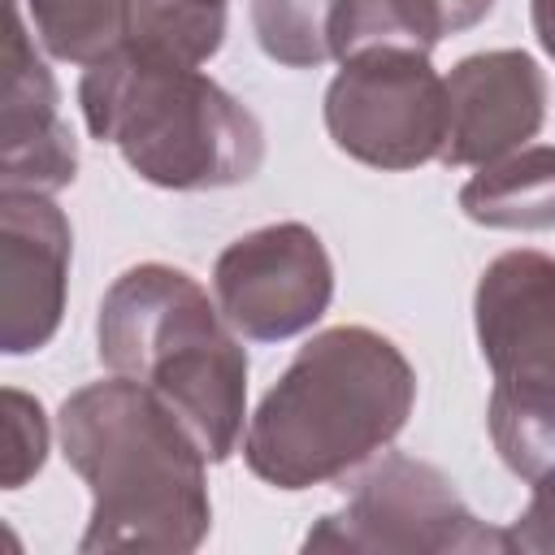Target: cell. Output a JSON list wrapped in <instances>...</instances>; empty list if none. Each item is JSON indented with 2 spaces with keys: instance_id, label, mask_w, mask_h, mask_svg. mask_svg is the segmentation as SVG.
Segmentation results:
<instances>
[{
  "instance_id": "obj_1",
  "label": "cell",
  "mask_w": 555,
  "mask_h": 555,
  "mask_svg": "<svg viewBox=\"0 0 555 555\" xmlns=\"http://www.w3.org/2000/svg\"><path fill=\"white\" fill-rule=\"evenodd\" d=\"M56 434L65 464L91 490L78 551L182 555L208 538V455L160 395L113 373L61 403Z\"/></svg>"
},
{
  "instance_id": "obj_2",
  "label": "cell",
  "mask_w": 555,
  "mask_h": 555,
  "mask_svg": "<svg viewBox=\"0 0 555 555\" xmlns=\"http://www.w3.org/2000/svg\"><path fill=\"white\" fill-rule=\"evenodd\" d=\"M416 369L369 325L312 334L243 429L247 468L278 490L338 481L408 425Z\"/></svg>"
},
{
  "instance_id": "obj_3",
  "label": "cell",
  "mask_w": 555,
  "mask_h": 555,
  "mask_svg": "<svg viewBox=\"0 0 555 555\" xmlns=\"http://www.w3.org/2000/svg\"><path fill=\"white\" fill-rule=\"evenodd\" d=\"M95 347L108 373L173 408L208 464L234 455L247 416V351L186 269L160 260L126 269L100 299Z\"/></svg>"
},
{
  "instance_id": "obj_4",
  "label": "cell",
  "mask_w": 555,
  "mask_h": 555,
  "mask_svg": "<svg viewBox=\"0 0 555 555\" xmlns=\"http://www.w3.org/2000/svg\"><path fill=\"white\" fill-rule=\"evenodd\" d=\"M78 104L87 130L113 143L143 182L165 191L238 186L264 165V126L243 100L199 65L134 43L87 65Z\"/></svg>"
},
{
  "instance_id": "obj_5",
  "label": "cell",
  "mask_w": 555,
  "mask_h": 555,
  "mask_svg": "<svg viewBox=\"0 0 555 555\" xmlns=\"http://www.w3.org/2000/svg\"><path fill=\"white\" fill-rule=\"evenodd\" d=\"M304 551H369V555H477L512 551L507 529H490L460 499L455 481L416 455H382L347 494L321 516Z\"/></svg>"
},
{
  "instance_id": "obj_6",
  "label": "cell",
  "mask_w": 555,
  "mask_h": 555,
  "mask_svg": "<svg viewBox=\"0 0 555 555\" xmlns=\"http://www.w3.org/2000/svg\"><path fill=\"white\" fill-rule=\"evenodd\" d=\"M325 130L338 152L373 169H416L442 156L447 78L416 48H364L325 87Z\"/></svg>"
},
{
  "instance_id": "obj_7",
  "label": "cell",
  "mask_w": 555,
  "mask_h": 555,
  "mask_svg": "<svg viewBox=\"0 0 555 555\" xmlns=\"http://www.w3.org/2000/svg\"><path fill=\"white\" fill-rule=\"evenodd\" d=\"M221 317L251 343L312 330L334 299V260L304 221H273L234 238L212 264Z\"/></svg>"
},
{
  "instance_id": "obj_8",
  "label": "cell",
  "mask_w": 555,
  "mask_h": 555,
  "mask_svg": "<svg viewBox=\"0 0 555 555\" xmlns=\"http://www.w3.org/2000/svg\"><path fill=\"white\" fill-rule=\"evenodd\" d=\"M473 325L499 390L555 395V256H494L473 291Z\"/></svg>"
},
{
  "instance_id": "obj_9",
  "label": "cell",
  "mask_w": 555,
  "mask_h": 555,
  "mask_svg": "<svg viewBox=\"0 0 555 555\" xmlns=\"http://www.w3.org/2000/svg\"><path fill=\"white\" fill-rule=\"evenodd\" d=\"M74 230L39 191H0V347L30 356L52 343L65 312Z\"/></svg>"
},
{
  "instance_id": "obj_10",
  "label": "cell",
  "mask_w": 555,
  "mask_h": 555,
  "mask_svg": "<svg viewBox=\"0 0 555 555\" xmlns=\"http://www.w3.org/2000/svg\"><path fill=\"white\" fill-rule=\"evenodd\" d=\"M546 121V74L529 52H473L447 74L442 165H490L525 147Z\"/></svg>"
},
{
  "instance_id": "obj_11",
  "label": "cell",
  "mask_w": 555,
  "mask_h": 555,
  "mask_svg": "<svg viewBox=\"0 0 555 555\" xmlns=\"http://www.w3.org/2000/svg\"><path fill=\"white\" fill-rule=\"evenodd\" d=\"M43 48L13 13L0 87V191L52 195L78 173V143L61 117V91Z\"/></svg>"
},
{
  "instance_id": "obj_12",
  "label": "cell",
  "mask_w": 555,
  "mask_h": 555,
  "mask_svg": "<svg viewBox=\"0 0 555 555\" xmlns=\"http://www.w3.org/2000/svg\"><path fill=\"white\" fill-rule=\"evenodd\" d=\"M460 208L490 230L555 225V147H516L460 186Z\"/></svg>"
},
{
  "instance_id": "obj_13",
  "label": "cell",
  "mask_w": 555,
  "mask_h": 555,
  "mask_svg": "<svg viewBox=\"0 0 555 555\" xmlns=\"http://www.w3.org/2000/svg\"><path fill=\"white\" fill-rule=\"evenodd\" d=\"M134 0H13L35 43L52 61L95 65L130 39Z\"/></svg>"
},
{
  "instance_id": "obj_14",
  "label": "cell",
  "mask_w": 555,
  "mask_h": 555,
  "mask_svg": "<svg viewBox=\"0 0 555 555\" xmlns=\"http://www.w3.org/2000/svg\"><path fill=\"white\" fill-rule=\"evenodd\" d=\"M225 39V0H134L130 39L143 52L204 65Z\"/></svg>"
},
{
  "instance_id": "obj_15",
  "label": "cell",
  "mask_w": 555,
  "mask_h": 555,
  "mask_svg": "<svg viewBox=\"0 0 555 555\" xmlns=\"http://www.w3.org/2000/svg\"><path fill=\"white\" fill-rule=\"evenodd\" d=\"M490 438L499 460L520 477L538 481L555 468V395H525V390H490Z\"/></svg>"
},
{
  "instance_id": "obj_16",
  "label": "cell",
  "mask_w": 555,
  "mask_h": 555,
  "mask_svg": "<svg viewBox=\"0 0 555 555\" xmlns=\"http://www.w3.org/2000/svg\"><path fill=\"white\" fill-rule=\"evenodd\" d=\"M330 9L334 0H251V26L264 56L291 69H317L334 61Z\"/></svg>"
},
{
  "instance_id": "obj_17",
  "label": "cell",
  "mask_w": 555,
  "mask_h": 555,
  "mask_svg": "<svg viewBox=\"0 0 555 555\" xmlns=\"http://www.w3.org/2000/svg\"><path fill=\"white\" fill-rule=\"evenodd\" d=\"M4 451H0V486L22 490L48 460V416L35 395L4 386Z\"/></svg>"
},
{
  "instance_id": "obj_18",
  "label": "cell",
  "mask_w": 555,
  "mask_h": 555,
  "mask_svg": "<svg viewBox=\"0 0 555 555\" xmlns=\"http://www.w3.org/2000/svg\"><path fill=\"white\" fill-rule=\"evenodd\" d=\"M507 542H512V551H525V555H551L555 551V468L533 481V499L525 503V512L507 529Z\"/></svg>"
},
{
  "instance_id": "obj_19",
  "label": "cell",
  "mask_w": 555,
  "mask_h": 555,
  "mask_svg": "<svg viewBox=\"0 0 555 555\" xmlns=\"http://www.w3.org/2000/svg\"><path fill=\"white\" fill-rule=\"evenodd\" d=\"M434 9L442 13L447 35H460V30L477 26V22H481V17L494 9V0H434Z\"/></svg>"
},
{
  "instance_id": "obj_20",
  "label": "cell",
  "mask_w": 555,
  "mask_h": 555,
  "mask_svg": "<svg viewBox=\"0 0 555 555\" xmlns=\"http://www.w3.org/2000/svg\"><path fill=\"white\" fill-rule=\"evenodd\" d=\"M529 17H533V35H538L542 52L555 61V0H533Z\"/></svg>"
}]
</instances>
